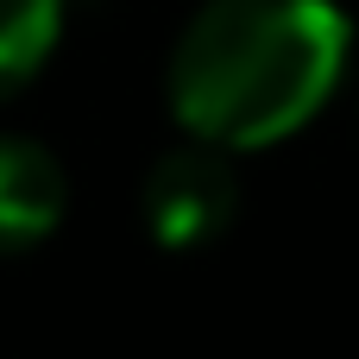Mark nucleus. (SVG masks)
Listing matches in <instances>:
<instances>
[{"label": "nucleus", "mask_w": 359, "mask_h": 359, "mask_svg": "<svg viewBox=\"0 0 359 359\" xmlns=\"http://www.w3.org/2000/svg\"><path fill=\"white\" fill-rule=\"evenodd\" d=\"M139 208H145V227L164 252H196L208 240H221L233 227V208H240V170H233V151L221 145H177L164 151L151 170H145V189H139Z\"/></svg>", "instance_id": "obj_2"}, {"label": "nucleus", "mask_w": 359, "mask_h": 359, "mask_svg": "<svg viewBox=\"0 0 359 359\" xmlns=\"http://www.w3.org/2000/svg\"><path fill=\"white\" fill-rule=\"evenodd\" d=\"M69 0H0V101L32 88L63 44Z\"/></svg>", "instance_id": "obj_4"}, {"label": "nucleus", "mask_w": 359, "mask_h": 359, "mask_svg": "<svg viewBox=\"0 0 359 359\" xmlns=\"http://www.w3.org/2000/svg\"><path fill=\"white\" fill-rule=\"evenodd\" d=\"M347 50L353 25L334 0H202L170 44L164 95L189 139L259 151L328 107Z\"/></svg>", "instance_id": "obj_1"}, {"label": "nucleus", "mask_w": 359, "mask_h": 359, "mask_svg": "<svg viewBox=\"0 0 359 359\" xmlns=\"http://www.w3.org/2000/svg\"><path fill=\"white\" fill-rule=\"evenodd\" d=\"M69 215L63 158L32 133H0V259L44 246Z\"/></svg>", "instance_id": "obj_3"}]
</instances>
